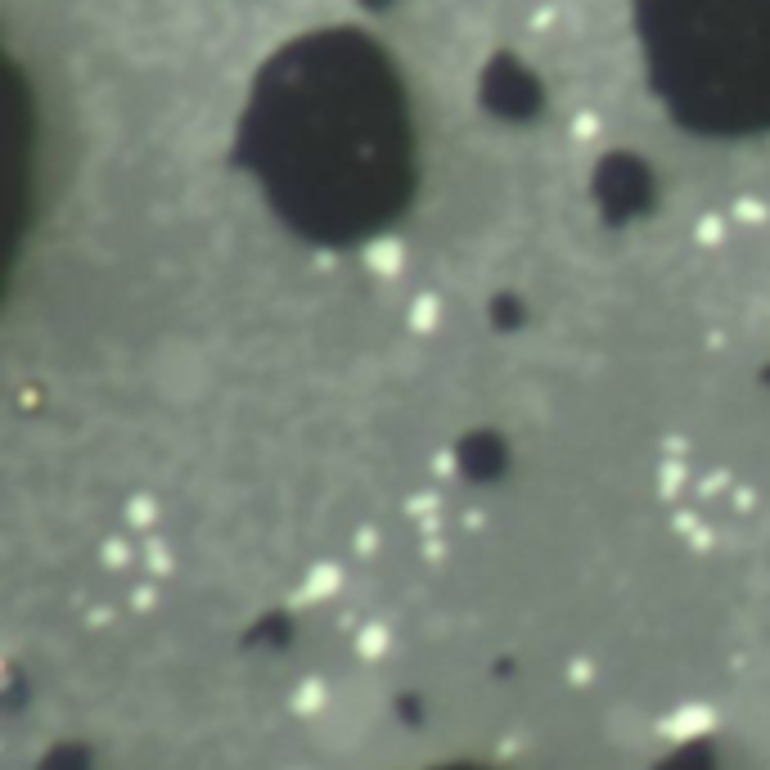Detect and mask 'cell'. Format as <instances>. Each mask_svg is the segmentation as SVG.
Listing matches in <instances>:
<instances>
[{
  "instance_id": "cell-1",
  "label": "cell",
  "mask_w": 770,
  "mask_h": 770,
  "mask_svg": "<svg viewBox=\"0 0 770 770\" xmlns=\"http://www.w3.org/2000/svg\"><path fill=\"white\" fill-rule=\"evenodd\" d=\"M262 176L316 230H365L392 208L406 172V131L365 68H311L266 104Z\"/></svg>"
},
{
  "instance_id": "cell-2",
  "label": "cell",
  "mask_w": 770,
  "mask_h": 770,
  "mask_svg": "<svg viewBox=\"0 0 770 770\" xmlns=\"http://www.w3.org/2000/svg\"><path fill=\"white\" fill-rule=\"evenodd\" d=\"M644 37L667 100L694 122H770V0H644Z\"/></svg>"
}]
</instances>
